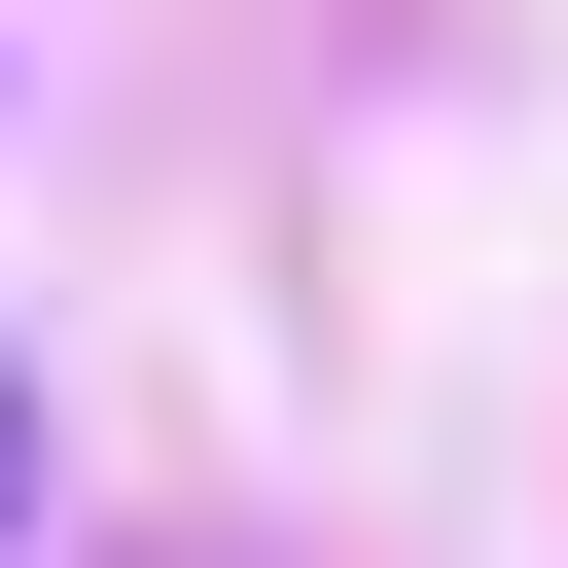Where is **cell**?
Instances as JSON below:
<instances>
[{
	"instance_id": "obj_1",
	"label": "cell",
	"mask_w": 568,
	"mask_h": 568,
	"mask_svg": "<svg viewBox=\"0 0 568 568\" xmlns=\"http://www.w3.org/2000/svg\"><path fill=\"white\" fill-rule=\"evenodd\" d=\"M0 497H36V426H0Z\"/></svg>"
}]
</instances>
